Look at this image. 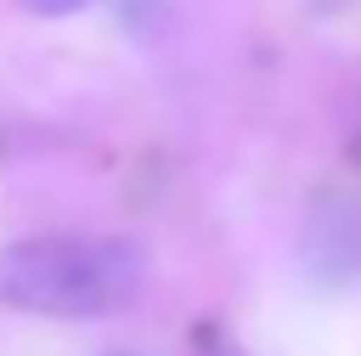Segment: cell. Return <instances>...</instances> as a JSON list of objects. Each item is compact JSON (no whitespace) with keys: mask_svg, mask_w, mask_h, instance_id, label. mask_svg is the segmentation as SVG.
<instances>
[{"mask_svg":"<svg viewBox=\"0 0 361 356\" xmlns=\"http://www.w3.org/2000/svg\"><path fill=\"white\" fill-rule=\"evenodd\" d=\"M147 283V254L113 235H35L0 249V302L39 317H113Z\"/></svg>","mask_w":361,"mask_h":356,"instance_id":"cell-1","label":"cell"},{"mask_svg":"<svg viewBox=\"0 0 361 356\" xmlns=\"http://www.w3.org/2000/svg\"><path fill=\"white\" fill-rule=\"evenodd\" d=\"M30 15H73V10H83V5H93V0H20Z\"/></svg>","mask_w":361,"mask_h":356,"instance_id":"cell-2","label":"cell"},{"mask_svg":"<svg viewBox=\"0 0 361 356\" xmlns=\"http://www.w3.org/2000/svg\"><path fill=\"white\" fill-rule=\"evenodd\" d=\"M347 156L361 166V93H357V103H352V113H347Z\"/></svg>","mask_w":361,"mask_h":356,"instance_id":"cell-3","label":"cell"},{"mask_svg":"<svg viewBox=\"0 0 361 356\" xmlns=\"http://www.w3.org/2000/svg\"><path fill=\"white\" fill-rule=\"evenodd\" d=\"M205 356H244V352H240V347H225V342H220V347H210Z\"/></svg>","mask_w":361,"mask_h":356,"instance_id":"cell-4","label":"cell"}]
</instances>
